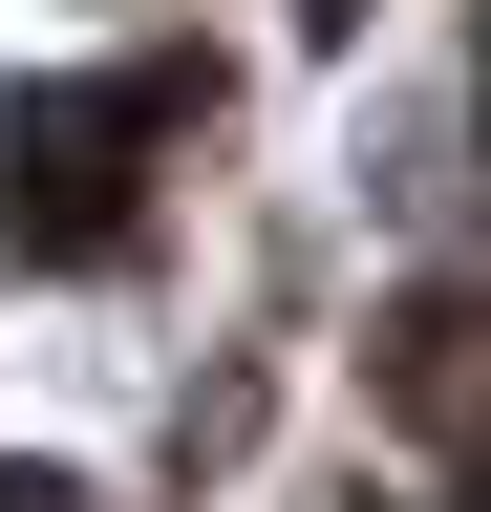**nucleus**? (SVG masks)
Listing matches in <instances>:
<instances>
[{"label": "nucleus", "instance_id": "obj_1", "mask_svg": "<svg viewBox=\"0 0 491 512\" xmlns=\"http://www.w3.org/2000/svg\"><path fill=\"white\" fill-rule=\"evenodd\" d=\"M193 107H214V64H107V86L0 107V235L22 256H107L150 214V150H193Z\"/></svg>", "mask_w": 491, "mask_h": 512}, {"label": "nucleus", "instance_id": "obj_2", "mask_svg": "<svg viewBox=\"0 0 491 512\" xmlns=\"http://www.w3.org/2000/svg\"><path fill=\"white\" fill-rule=\"evenodd\" d=\"M385 406H406L427 448H470V299H449V278H427V299L385 320Z\"/></svg>", "mask_w": 491, "mask_h": 512}, {"label": "nucleus", "instance_id": "obj_3", "mask_svg": "<svg viewBox=\"0 0 491 512\" xmlns=\"http://www.w3.org/2000/svg\"><path fill=\"white\" fill-rule=\"evenodd\" d=\"M0 512H86V491H65V470H0Z\"/></svg>", "mask_w": 491, "mask_h": 512}]
</instances>
